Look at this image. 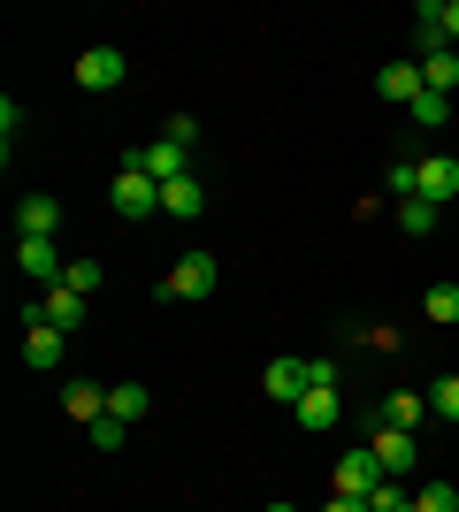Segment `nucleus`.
I'll return each mask as SVG.
<instances>
[{
	"label": "nucleus",
	"mask_w": 459,
	"mask_h": 512,
	"mask_svg": "<svg viewBox=\"0 0 459 512\" xmlns=\"http://www.w3.org/2000/svg\"><path fill=\"white\" fill-rule=\"evenodd\" d=\"M108 207L123 214V222H146V214H161V184H153L146 169H123L108 184Z\"/></svg>",
	"instance_id": "2"
},
{
	"label": "nucleus",
	"mask_w": 459,
	"mask_h": 512,
	"mask_svg": "<svg viewBox=\"0 0 459 512\" xmlns=\"http://www.w3.org/2000/svg\"><path fill=\"white\" fill-rule=\"evenodd\" d=\"M62 245L54 237H16V276H31V283H62Z\"/></svg>",
	"instance_id": "5"
},
{
	"label": "nucleus",
	"mask_w": 459,
	"mask_h": 512,
	"mask_svg": "<svg viewBox=\"0 0 459 512\" xmlns=\"http://www.w3.org/2000/svg\"><path fill=\"white\" fill-rule=\"evenodd\" d=\"M383 184H391V199H398V207H406V199H421V161H414V153H398Z\"/></svg>",
	"instance_id": "21"
},
{
	"label": "nucleus",
	"mask_w": 459,
	"mask_h": 512,
	"mask_svg": "<svg viewBox=\"0 0 459 512\" xmlns=\"http://www.w3.org/2000/svg\"><path fill=\"white\" fill-rule=\"evenodd\" d=\"M421 314L437 321V329H459V283H429V299H421Z\"/></svg>",
	"instance_id": "20"
},
{
	"label": "nucleus",
	"mask_w": 459,
	"mask_h": 512,
	"mask_svg": "<svg viewBox=\"0 0 459 512\" xmlns=\"http://www.w3.org/2000/svg\"><path fill=\"white\" fill-rule=\"evenodd\" d=\"M421 85H429V92H452V85H459V46H437V54H421Z\"/></svg>",
	"instance_id": "16"
},
{
	"label": "nucleus",
	"mask_w": 459,
	"mask_h": 512,
	"mask_svg": "<svg viewBox=\"0 0 459 512\" xmlns=\"http://www.w3.org/2000/svg\"><path fill=\"white\" fill-rule=\"evenodd\" d=\"M146 406H153V390H138V383H108V413H115V421H146Z\"/></svg>",
	"instance_id": "18"
},
{
	"label": "nucleus",
	"mask_w": 459,
	"mask_h": 512,
	"mask_svg": "<svg viewBox=\"0 0 459 512\" xmlns=\"http://www.w3.org/2000/svg\"><path fill=\"white\" fill-rule=\"evenodd\" d=\"M444 39L459 46V0H444Z\"/></svg>",
	"instance_id": "29"
},
{
	"label": "nucleus",
	"mask_w": 459,
	"mask_h": 512,
	"mask_svg": "<svg viewBox=\"0 0 459 512\" xmlns=\"http://www.w3.org/2000/svg\"><path fill=\"white\" fill-rule=\"evenodd\" d=\"M39 314H46V329H85V299H77V291H69V283H54V291H46L39 299Z\"/></svg>",
	"instance_id": "13"
},
{
	"label": "nucleus",
	"mask_w": 459,
	"mask_h": 512,
	"mask_svg": "<svg viewBox=\"0 0 459 512\" xmlns=\"http://www.w3.org/2000/svg\"><path fill=\"white\" fill-rule=\"evenodd\" d=\"M291 413H299L306 436L337 428V413H345V398H337V360H306V398H299Z\"/></svg>",
	"instance_id": "1"
},
{
	"label": "nucleus",
	"mask_w": 459,
	"mask_h": 512,
	"mask_svg": "<svg viewBox=\"0 0 459 512\" xmlns=\"http://www.w3.org/2000/svg\"><path fill=\"white\" fill-rule=\"evenodd\" d=\"M215 283H222L215 260H207V253H184L169 276H161V299H215Z\"/></svg>",
	"instance_id": "3"
},
{
	"label": "nucleus",
	"mask_w": 459,
	"mask_h": 512,
	"mask_svg": "<svg viewBox=\"0 0 459 512\" xmlns=\"http://www.w3.org/2000/svg\"><path fill=\"white\" fill-rule=\"evenodd\" d=\"M368 451L383 459V474H398V482L421 467V436H406V428H383V421H375V444H368Z\"/></svg>",
	"instance_id": "7"
},
{
	"label": "nucleus",
	"mask_w": 459,
	"mask_h": 512,
	"mask_svg": "<svg viewBox=\"0 0 459 512\" xmlns=\"http://www.w3.org/2000/svg\"><path fill=\"white\" fill-rule=\"evenodd\" d=\"M161 214H176V222H199V214H207L199 176H176V184H161Z\"/></svg>",
	"instance_id": "14"
},
{
	"label": "nucleus",
	"mask_w": 459,
	"mask_h": 512,
	"mask_svg": "<svg viewBox=\"0 0 459 512\" xmlns=\"http://www.w3.org/2000/svg\"><path fill=\"white\" fill-rule=\"evenodd\" d=\"M100 276H108L100 260H69V268H62V283L77 291V299H92V291H100Z\"/></svg>",
	"instance_id": "24"
},
{
	"label": "nucleus",
	"mask_w": 459,
	"mask_h": 512,
	"mask_svg": "<svg viewBox=\"0 0 459 512\" xmlns=\"http://www.w3.org/2000/svg\"><path fill=\"white\" fill-rule=\"evenodd\" d=\"M414 512H459V482H421Z\"/></svg>",
	"instance_id": "23"
},
{
	"label": "nucleus",
	"mask_w": 459,
	"mask_h": 512,
	"mask_svg": "<svg viewBox=\"0 0 459 512\" xmlns=\"http://www.w3.org/2000/svg\"><path fill=\"white\" fill-rule=\"evenodd\" d=\"M398 230H406V237H429V230H437V207H429V199H406V207H398Z\"/></svg>",
	"instance_id": "25"
},
{
	"label": "nucleus",
	"mask_w": 459,
	"mask_h": 512,
	"mask_svg": "<svg viewBox=\"0 0 459 512\" xmlns=\"http://www.w3.org/2000/svg\"><path fill=\"white\" fill-rule=\"evenodd\" d=\"M62 230V199H46V192H31L16 207V237H54Z\"/></svg>",
	"instance_id": "11"
},
{
	"label": "nucleus",
	"mask_w": 459,
	"mask_h": 512,
	"mask_svg": "<svg viewBox=\"0 0 459 512\" xmlns=\"http://www.w3.org/2000/svg\"><path fill=\"white\" fill-rule=\"evenodd\" d=\"M421 199H429V207L459 199V161H452V153H437V161H421Z\"/></svg>",
	"instance_id": "15"
},
{
	"label": "nucleus",
	"mask_w": 459,
	"mask_h": 512,
	"mask_svg": "<svg viewBox=\"0 0 459 512\" xmlns=\"http://www.w3.org/2000/svg\"><path fill=\"white\" fill-rule=\"evenodd\" d=\"M421 413H429V398H414V390H391V398H383V428H406V436H414Z\"/></svg>",
	"instance_id": "17"
},
{
	"label": "nucleus",
	"mask_w": 459,
	"mask_h": 512,
	"mask_svg": "<svg viewBox=\"0 0 459 512\" xmlns=\"http://www.w3.org/2000/svg\"><path fill=\"white\" fill-rule=\"evenodd\" d=\"M161 138H169V146H184V153H192V146H199V123H192V115H169V130H161Z\"/></svg>",
	"instance_id": "28"
},
{
	"label": "nucleus",
	"mask_w": 459,
	"mask_h": 512,
	"mask_svg": "<svg viewBox=\"0 0 459 512\" xmlns=\"http://www.w3.org/2000/svg\"><path fill=\"white\" fill-rule=\"evenodd\" d=\"M406 123H414V130H444V123H452V92H421V100L406 107Z\"/></svg>",
	"instance_id": "19"
},
{
	"label": "nucleus",
	"mask_w": 459,
	"mask_h": 512,
	"mask_svg": "<svg viewBox=\"0 0 459 512\" xmlns=\"http://www.w3.org/2000/svg\"><path fill=\"white\" fill-rule=\"evenodd\" d=\"M322 512H368V497H329Z\"/></svg>",
	"instance_id": "30"
},
{
	"label": "nucleus",
	"mask_w": 459,
	"mask_h": 512,
	"mask_svg": "<svg viewBox=\"0 0 459 512\" xmlns=\"http://www.w3.org/2000/svg\"><path fill=\"white\" fill-rule=\"evenodd\" d=\"M62 413H69V421H108V383H85V375H69V383H62Z\"/></svg>",
	"instance_id": "8"
},
{
	"label": "nucleus",
	"mask_w": 459,
	"mask_h": 512,
	"mask_svg": "<svg viewBox=\"0 0 459 512\" xmlns=\"http://www.w3.org/2000/svg\"><path fill=\"white\" fill-rule=\"evenodd\" d=\"M261 398L299 406V398H306V360H291V352H284V360H268V367H261Z\"/></svg>",
	"instance_id": "9"
},
{
	"label": "nucleus",
	"mask_w": 459,
	"mask_h": 512,
	"mask_svg": "<svg viewBox=\"0 0 459 512\" xmlns=\"http://www.w3.org/2000/svg\"><path fill=\"white\" fill-rule=\"evenodd\" d=\"M368 512H414V490H406L398 474H383V482L368 490Z\"/></svg>",
	"instance_id": "22"
},
{
	"label": "nucleus",
	"mask_w": 459,
	"mask_h": 512,
	"mask_svg": "<svg viewBox=\"0 0 459 512\" xmlns=\"http://www.w3.org/2000/svg\"><path fill=\"white\" fill-rule=\"evenodd\" d=\"M429 413H437V421H459V375L429 383Z\"/></svg>",
	"instance_id": "26"
},
{
	"label": "nucleus",
	"mask_w": 459,
	"mask_h": 512,
	"mask_svg": "<svg viewBox=\"0 0 459 512\" xmlns=\"http://www.w3.org/2000/svg\"><path fill=\"white\" fill-rule=\"evenodd\" d=\"M268 512H299V505H268Z\"/></svg>",
	"instance_id": "31"
},
{
	"label": "nucleus",
	"mask_w": 459,
	"mask_h": 512,
	"mask_svg": "<svg viewBox=\"0 0 459 512\" xmlns=\"http://www.w3.org/2000/svg\"><path fill=\"white\" fill-rule=\"evenodd\" d=\"M375 92H383V100H398V107H414L421 92V62H383V77H375Z\"/></svg>",
	"instance_id": "12"
},
{
	"label": "nucleus",
	"mask_w": 459,
	"mask_h": 512,
	"mask_svg": "<svg viewBox=\"0 0 459 512\" xmlns=\"http://www.w3.org/2000/svg\"><path fill=\"white\" fill-rule=\"evenodd\" d=\"M383 482V459L375 451H345V467H337V497H368Z\"/></svg>",
	"instance_id": "10"
},
{
	"label": "nucleus",
	"mask_w": 459,
	"mask_h": 512,
	"mask_svg": "<svg viewBox=\"0 0 459 512\" xmlns=\"http://www.w3.org/2000/svg\"><path fill=\"white\" fill-rule=\"evenodd\" d=\"M123 69H131V62H123V46H85V54H77V85H85V92H115V85H123Z\"/></svg>",
	"instance_id": "6"
},
{
	"label": "nucleus",
	"mask_w": 459,
	"mask_h": 512,
	"mask_svg": "<svg viewBox=\"0 0 459 512\" xmlns=\"http://www.w3.org/2000/svg\"><path fill=\"white\" fill-rule=\"evenodd\" d=\"M92 444H100V451H123V444H131V421H115V413H108V421H92Z\"/></svg>",
	"instance_id": "27"
},
{
	"label": "nucleus",
	"mask_w": 459,
	"mask_h": 512,
	"mask_svg": "<svg viewBox=\"0 0 459 512\" xmlns=\"http://www.w3.org/2000/svg\"><path fill=\"white\" fill-rule=\"evenodd\" d=\"M62 352H69V337H62V329H46V314L31 306V314H23V367L54 375V367H62Z\"/></svg>",
	"instance_id": "4"
}]
</instances>
